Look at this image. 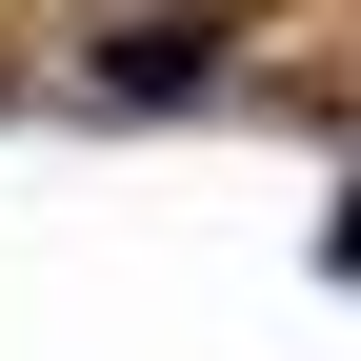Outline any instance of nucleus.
I'll return each mask as SVG.
<instances>
[{
	"mask_svg": "<svg viewBox=\"0 0 361 361\" xmlns=\"http://www.w3.org/2000/svg\"><path fill=\"white\" fill-rule=\"evenodd\" d=\"M101 80H121V101H180V80H221V20H180V0H161V20L101 40Z\"/></svg>",
	"mask_w": 361,
	"mask_h": 361,
	"instance_id": "nucleus-1",
	"label": "nucleus"
}]
</instances>
